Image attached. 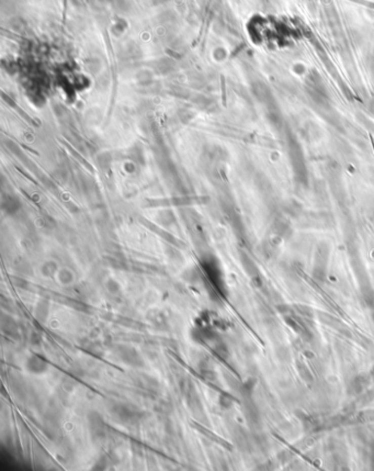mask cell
<instances>
[{
	"instance_id": "6da1fadb",
	"label": "cell",
	"mask_w": 374,
	"mask_h": 471,
	"mask_svg": "<svg viewBox=\"0 0 374 471\" xmlns=\"http://www.w3.org/2000/svg\"><path fill=\"white\" fill-rule=\"evenodd\" d=\"M112 415L122 424H136L141 420L142 412L127 404H117L113 407Z\"/></svg>"
},
{
	"instance_id": "7a4b0ae2",
	"label": "cell",
	"mask_w": 374,
	"mask_h": 471,
	"mask_svg": "<svg viewBox=\"0 0 374 471\" xmlns=\"http://www.w3.org/2000/svg\"><path fill=\"white\" fill-rule=\"evenodd\" d=\"M114 354L117 356V358L122 361V363L127 364L129 366H132V367H142L144 365L143 358L141 355L137 352V350L131 346H117L115 348Z\"/></svg>"
},
{
	"instance_id": "3957f363",
	"label": "cell",
	"mask_w": 374,
	"mask_h": 471,
	"mask_svg": "<svg viewBox=\"0 0 374 471\" xmlns=\"http://www.w3.org/2000/svg\"><path fill=\"white\" fill-rule=\"evenodd\" d=\"M25 367H27L28 371L31 372V374L37 375V374H42V372L47 371L48 363L41 356L33 355L28 359L27 364H25Z\"/></svg>"
}]
</instances>
